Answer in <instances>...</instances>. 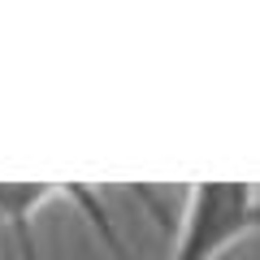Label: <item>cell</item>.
<instances>
[{
    "instance_id": "obj_2",
    "label": "cell",
    "mask_w": 260,
    "mask_h": 260,
    "mask_svg": "<svg viewBox=\"0 0 260 260\" xmlns=\"http://www.w3.org/2000/svg\"><path fill=\"white\" fill-rule=\"evenodd\" d=\"M52 200H65V182H0V221L30 230V217Z\"/></svg>"
},
{
    "instance_id": "obj_3",
    "label": "cell",
    "mask_w": 260,
    "mask_h": 260,
    "mask_svg": "<svg viewBox=\"0 0 260 260\" xmlns=\"http://www.w3.org/2000/svg\"><path fill=\"white\" fill-rule=\"evenodd\" d=\"M18 234V243H22V260H39V251H35V239H30V230H13Z\"/></svg>"
},
{
    "instance_id": "obj_1",
    "label": "cell",
    "mask_w": 260,
    "mask_h": 260,
    "mask_svg": "<svg viewBox=\"0 0 260 260\" xmlns=\"http://www.w3.org/2000/svg\"><path fill=\"white\" fill-rule=\"evenodd\" d=\"M260 230V186L256 182H195L186 213L178 221L169 260H217Z\"/></svg>"
}]
</instances>
